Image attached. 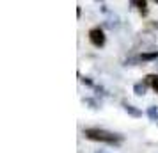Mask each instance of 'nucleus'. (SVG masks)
<instances>
[{
  "mask_svg": "<svg viewBox=\"0 0 158 153\" xmlns=\"http://www.w3.org/2000/svg\"><path fill=\"white\" fill-rule=\"evenodd\" d=\"M101 11H103V13H108V9H107V6H105V4H101Z\"/></svg>",
  "mask_w": 158,
  "mask_h": 153,
  "instance_id": "nucleus-14",
  "label": "nucleus"
},
{
  "mask_svg": "<svg viewBox=\"0 0 158 153\" xmlns=\"http://www.w3.org/2000/svg\"><path fill=\"white\" fill-rule=\"evenodd\" d=\"M139 59H140V62H149V61H156L158 59V52H142V53H139Z\"/></svg>",
  "mask_w": 158,
  "mask_h": 153,
  "instance_id": "nucleus-4",
  "label": "nucleus"
},
{
  "mask_svg": "<svg viewBox=\"0 0 158 153\" xmlns=\"http://www.w3.org/2000/svg\"><path fill=\"white\" fill-rule=\"evenodd\" d=\"M148 117H149L151 121H158V109L155 107V105L148 109Z\"/></svg>",
  "mask_w": 158,
  "mask_h": 153,
  "instance_id": "nucleus-8",
  "label": "nucleus"
},
{
  "mask_svg": "<svg viewBox=\"0 0 158 153\" xmlns=\"http://www.w3.org/2000/svg\"><path fill=\"white\" fill-rule=\"evenodd\" d=\"M80 80L84 82L85 86H93V80H91V79H87V77H84V79H80Z\"/></svg>",
  "mask_w": 158,
  "mask_h": 153,
  "instance_id": "nucleus-12",
  "label": "nucleus"
},
{
  "mask_svg": "<svg viewBox=\"0 0 158 153\" xmlns=\"http://www.w3.org/2000/svg\"><path fill=\"white\" fill-rule=\"evenodd\" d=\"M94 89H96V93H98V95H101V96H105V95H107V93H105V89L101 87V86H96Z\"/></svg>",
  "mask_w": 158,
  "mask_h": 153,
  "instance_id": "nucleus-11",
  "label": "nucleus"
},
{
  "mask_svg": "<svg viewBox=\"0 0 158 153\" xmlns=\"http://www.w3.org/2000/svg\"><path fill=\"white\" fill-rule=\"evenodd\" d=\"M84 103L89 105L91 109H98V107H100V103L96 102V100H93V98H84Z\"/></svg>",
  "mask_w": 158,
  "mask_h": 153,
  "instance_id": "nucleus-9",
  "label": "nucleus"
},
{
  "mask_svg": "<svg viewBox=\"0 0 158 153\" xmlns=\"http://www.w3.org/2000/svg\"><path fill=\"white\" fill-rule=\"evenodd\" d=\"M105 25H107L108 29H117L119 25H121V22H119V16L117 15H110L108 16V20H105Z\"/></svg>",
  "mask_w": 158,
  "mask_h": 153,
  "instance_id": "nucleus-5",
  "label": "nucleus"
},
{
  "mask_svg": "<svg viewBox=\"0 0 158 153\" xmlns=\"http://www.w3.org/2000/svg\"><path fill=\"white\" fill-rule=\"evenodd\" d=\"M94 153H107V151H105V150H96Z\"/></svg>",
  "mask_w": 158,
  "mask_h": 153,
  "instance_id": "nucleus-15",
  "label": "nucleus"
},
{
  "mask_svg": "<svg viewBox=\"0 0 158 153\" xmlns=\"http://www.w3.org/2000/svg\"><path fill=\"white\" fill-rule=\"evenodd\" d=\"M146 89H148V86H146L144 82H137L135 86H133V93H135L137 96H144L146 95Z\"/></svg>",
  "mask_w": 158,
  "mask_h": 153,
  "instance_id": "nucleus-7",
  "label": "nucleus"
},
{
  "mask_svg": "<svg viewBox=\"0 0 158 153\" xmlns=\"http://www.w3.org/2000/svg\"><path fill=\"white\" fill-rule=\"evenodd\" d=\"M77 16H78V18H80V16H82V7H80V6H78V7H77Z\"/></svg>",
  "mask_w": 158,
  "mask_h": 153,
  "instance_id": "nucleus-13",
  "label": "nucleus"
},
{
  "mask_svg": "<svg viewBox=\"0 0 158 153\" xmlns=\"http://www.w3.org/2000/svg\"><path fill=\"white\" fill-rule=\"evenodd\" d=\"M123 107H124V110L128 112L130 116H133V117H140L142 116V110L137 109L135 105H131V103H128V102H123Z\"/></svg>",
  "mask_w": 158,
  "mask_h": 153,
  "instance_id": "nucleus-3",
  "label": "nucleus"
},
{
  "mask_svg": "<svg viewBox=\"0 0 158 153\" xmlns=\"http://www.w3.org/2000/svg\"><path fill=\"white\" fill-rule=\"evenodd\" d=\"M89 41L93 43V46L101 48L105 45V32H103V29L101 27H93L89 30Z\"/></svg>",
  "mask_w": 158,
  "mask_h": 153,
  "instance_id": "nucleus-2",
  "label": "nucleus"
},
{
  "mask_svg": "<svg viewBox=\"0 0 158 153\" xmlns=\"http://www.w3.org/2000/svg\"><path fill=\"white\" fill-rule=\"evenodd\" d=\"M130 6H137L140 15L142 16H148V2L146 0H139V2H130Z\"/></svg>",
  "mask_w": 158,
  "mask_h": 153,
  "instance_id": "nucleus-6",
  "label": "nucleus"
},
{
  "mask_svg": "<svg viewBox=\"0 0 158 153\" xmlns=\"http://www.w3.org/2000/svg\"><path fill=\"white\" fill-rule=\"evenodd\" d=\"M151 87H153V91L158 95V75H155V79H153V84H151Z\"/></svg>",
  "mask_w": 158,
  "mask_h": 153,
  "instance_id": "nucleus-10",
  "label": "nucleus"
},
{
  "mask_svg": "<svg viewBox=\"0 0 158 153\" xmlns=\"http://www.w3.org/2000/svg\"><path fill=\"white\" fill-rule=\"evenodd\" d=\"M84 135L91 141H100V142H107V144H121L123 142V135L121 134H114V132L103 130V128H85L84 130Z\"/></svg>",
  "mask_w": 158,
  "mask_h": 153,
  "instance_id": "nucleus-1",
  "label": "nucleus"
}]
</instances>
